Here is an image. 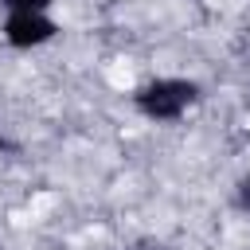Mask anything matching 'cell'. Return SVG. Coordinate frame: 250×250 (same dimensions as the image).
<instances>
[{
	"label": "cell",
	"mask_w": 250,
	"mask_h": 250,
	"mask_svg": "<svg viewBox=\"0 0 250 250\" xmlns=\"http://www.w3.org/2000/svg\"><path fill=\"white\" fill-rule=\"evenodd\" d=\"M203 86L191 78H152L133 90V109L148 121H180L191 105H199Z\"/></svg>",
	"instance_id": "obj_1"
},
{
	"label": "cell",
	"mask_w": 250,
	"mask_h": 250,
	"mask_svg": "<svg viewBox=\"0 0 250 250\" xmlns=\"http://www.w3.org/2000/svg\"><path fill=\"white\" fill-rule=\"evenodd\" d=\"M230 203H234V211L250 215V176H238V180H234V195H230Z\"/></svg>",
	"instance_id": "obj_3"
},
{
	"label": "cell",
	"mask_w": 250,
	"mask_h": 250,
	"mask_svg": "<svg viewBox=\"0 0 250 250\" xmlns=\"http://www.w3.org/2000/svg\"><path fill=\"white\" fill-rule=\"evenodd\" d=\"M246 129H250V125H246Z\"/></svg>",
	"instance_id": "obj_7"
},
{
	"label": "cell",
	"mask_w": 250,
	"mask_h": 250,
	"mask_svg": "<svg viewBox=\"0 0 250 250\" xmlns=\"http://www.w3.org/2000/svg\"><path fill=\"white\" fill-rule=\"evenodd\" d=\"M55 0H0L4 12H51Z\"/></svg>",
	"instance_id": "obj_4"
},
{
	"label": "cell",
	"mask_w": 250,
	"mask_h": 250,
	"mask_svg": "<svg viewBox=\"0 0 250 250\" xmlns=\"http://www.w3.org/2000/svg\"><path fill=\"white\" fill-rule=\"evenodd\" d=\"M0 35H4L8 47H16V51H31V47L51 43V39L59 35V23H55L47 12H8Z\"/></svg>",
	"instance_id": "obj_2"
},
{
	"label": "cell",
	"mask_w": 250,
	"mask_h": 250,
	"mask_svg": "<svg viewBox=\"0 0 250 250\" xmlns=\"http://www.w3.org/2000/svg\"><path fill=\"white\" fill-rule=\"evenodd\" d=\"M12 148H16V145H12V141H8L4 133H0V152H12Z\"/></svg>",
	"instance_id": "obj_6"
},
{
	"label": "cell",
	"mask_w": 250,
	"mask_h": 250,
	"mask_svg": "<svg viewBox=\"0 0 250 250\" xmlns=\"http://www.w3.org/2000/svg\"><path fill=\"white\" fill-rule=\"evenodd\" d=\"M129 250H160V242H137V246H129Z\"/></svg>",
	"instance_id": "obj_5"
}]
</instances>
